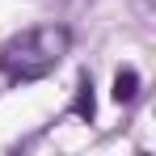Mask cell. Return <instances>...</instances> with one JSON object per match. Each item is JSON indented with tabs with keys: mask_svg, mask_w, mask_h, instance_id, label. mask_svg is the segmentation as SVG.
Wrapping results in <instances>:
<instances>
[{
	"mask_svg": "<svg viewBox=\"0 0 156 156\" xmlns=\"http://www.w3.org/2000/svg\"><path fill=\"white\" fill-rule=\"evenodd\" d=\"M72 114L84 118V122H93V114H97V101H93V76H80L76 84V101H72Z\"/></svg>",
	"mask_w": 156,
	"mask_h": 156,
	"instance_id": "2",
	"label": "cell"
},
{
	"mask_svg": "<svg viewBox=\"0 0 156 156\" xmlns=\"http://www.w3.org/2000/svg\"><path fill=\"white\" fill-rule=\"evenodd\" d=\"M135 93H139V72L135 68H118V76H114V101L127 105V101H135Z\"/></svg>",
	"mask_w": 156,
	"mask_h": 156,
	"instance_id": "3",
	"label": "cell"
},
{
	"mask_svg": "<svg viewBox=\"0 0 156 156\" xmlns=\"http://www.w3.org/2000/svg\"><path fill=\"white\" fill-rule=\"evenodd\" d=\"M72 47V34L63 26H42V30H26L17 38H9L0 47V72L13 80V84H30V80H42L47 72L59 68V59Z\"/></svg>",
	"mask_w": 156,
	"mask_h": 156,
	"instance_id": "1",
	"label": "cell"
}]
</instances>
